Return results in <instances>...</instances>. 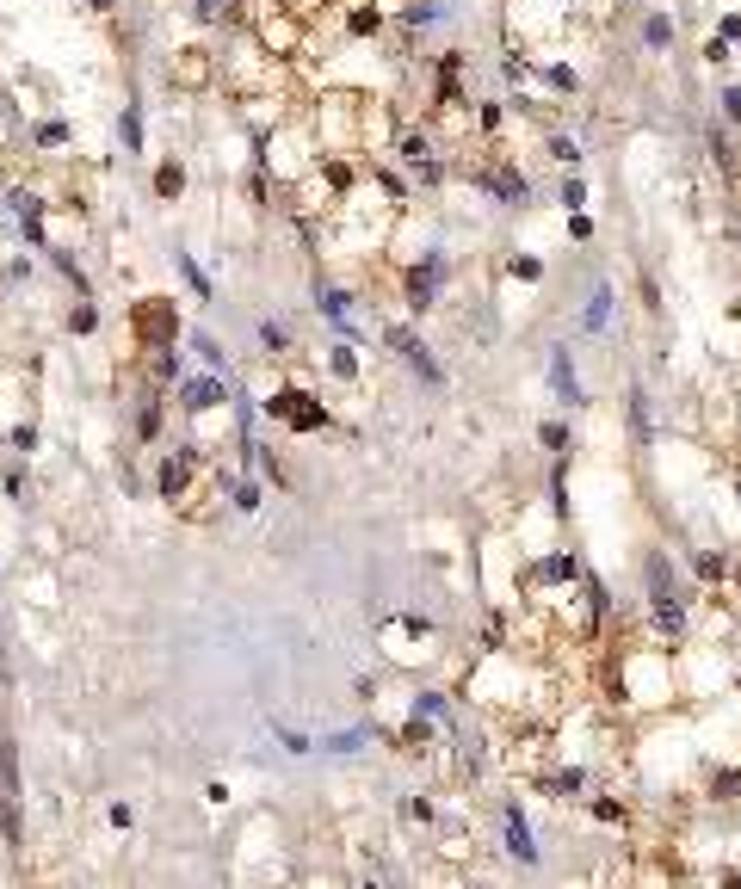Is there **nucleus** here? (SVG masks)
<instances>
[{"instance_id":"1","label":"nucleus","mask_w":741,"mask_h":889,"mask_svg":"<svg viewBox=\"0 0 741 889\" xmlns=\"http://www.w3.org/2000/svg\"><path fill=\"white\" fill-rule=\"evenodd\" d=\"M260 408H266L278 426H291V433H328V402H322V396H309L303 383H278Z\"/></svg>"},{"instance_id":"2","label":"nucleus","mask_w":741,"mask_h":889,"mask_svg":"<svg viewBox=\"0 0 741 889\" xmlns=\"http://www.w3.org/2000/svg\"><path fill=\"white\" fill-rule=\"evenodd\" d=\"M173 340H180L173 297H136V303H130V346L149 352V346H173Z\"/></svg>"},{"instance_id":"3","label":"nucleus","mask_w":741,"mask_h":889,"mask_svg":"<svg viewBox=\"0 0 741 889\" xmlns=\"http://www.w3.org/2000/svg\"><path fill=\"white\" fill-rule=\"evenodd\" d=\"M439 278H445V260H439V254H420V266L402 272V309H408V315L439 309Z\"/></svg>"},{"instance_id":"4","label":"nucleus","mask_w":741,"mask_h":889,"mask_svg":"<svg viewBox=\"0 0 741 889\" xmlns=\"http://www.w3.org/2000/svg\"><path fill=\"white\" fill-rule=\"evenodd\" d=\"M167 81H173V93H210L217 87V56L210 50H173V62H167Z\"/></svg>"},{"instance_id":"5","label":"nucleus","mask_w":741,"mask_h":889,"mask_svg":"<svg viewBox=\"0 0 741 889\" xmlns=\"http://www.w3.org/2000/svg\"><path fill=\"white\" fill-rule=\"evenodd\" d=\"M217 408H229V383H223L217 371L180 383V414H186V420H204V414H217Z\"/></svg>"},{"instance_id":"6","label":"nucleus","mask_w":741,"mask_h":889,"mask_svg":"<svg viewBox=\"0 0 741 889\" xmlns=\"http://www.w3.org/2000/svg\"><path fill=\"white\" fill-rule=\"evenodd\" d=\"M390 741H396V754H408V760H427V754H433V723L414 710V717H408L402 729H390Z\"/></svg>"},{"instance_id":"7","label":"nucleus","mask_w":741,"mask_h":889,"mask_svg":"<svg viewBox=\"0 0 741 889\" xmlns=\"http://www.w3.org/2000/svg\"><path fill=\"white\" fill-rule=\"evenodd\" d=\"M68 136H75V130H68L62 118H38V124L25 130V149L31 155H56V149H68Z\"/></svg>"},{"instance_id":"8","label":"nucleus","mask_w":741,"mask_h":889,"mask_svg":"<svg viewBox=\"0 0 741 889\" xmlns=\"http://www.w3.org/2000/svg\"><path fill=\"white\" fill-rule=\"evenodd\" d=\"M550 383H556V402H562V408H575V402H581V383H575L569 346H556V352H550Z\"/></svg>"},{"instance_id":"9","label":"nucleus","mask_w":741,"mask_h":889,"mask_svg":"<svg viewBox=\"0 0 741 889\" xmlns=\"http://www.w3.org/2000/svg\"><path fill=\"white\" fill-rule=\"evenodd\" d=\"M180 192H186V161H180V155H161V167H155V198H161V204H180Z\"/></svg>"},{"instance_id":"10","label":"nucleus","mask_w":741,"mask_h":889,"mask_svg":"<svg viewBox=\"0 0 741 889\" xmlns=\"http://www.w3.org/2000/svg\"><path fill=\"white\" fill-rule=\"evenodd\" d=\"M260 346H266V359H272V365H291V359H297V346H291V328H285V322H260Z\"/></svg>"},{"instance_id":"11","label":"nucleus","mask_w":741,"mask_h":889,"mask_svg":"<svg viewBox=\"0 0 741 889\" xmlns=\"http://www.w3.org/2000/svg\"><path fill=\"white\" fill-rule=\"evenodd\" d=\"M118 136H124V155H143L149 149V136H143V105H124V112H118Z\"/></svg>"},{"instance_id":"12","label":"nucleus","mask_w":741,"mask_h":889,"mask_svg":"<svg viewBox=\"0 0 741 889\" xmlns=\"http://www.w3.org/2000/svg\"><path fill=\"white\" fill-rule=\"evenodd\" d=\"M507 852H513L519 865H532V859H538V846H532V828L519 822V809H507Z\"/></svg>"},{"instance_id":"13","label":"nucleus","mask_w":741,"mask_h":889,"mask_svg":"<svg viewBox=\"0 0 741 889\" xmlns=\"http://www.w3.org/2000/svg\"><path fill=\"white\" fill-rule=\"evenodd\" d=\"M692 568H698V581H704V587H717V593H723V581H729V556H723V550H698Z\"/></svg>"},{"instance_id":"14","label":"nucleus","mask_w":741,"mask_h":889,"mask_svg":"<svg viewBox=\"0 0 741 889\" xmlns=\"http://www.w3.org/2000/svg\"><path fill=\"white\" fill-rule=\"evenodd\" d=\"M587 815H593V822H606V828H624L630 822V803L624 797H587Z\"/></svg>"},{"instance_id":"15","label":"nucleus","mask_w":741,"mask_h":889,"mask_svg":"<svg viewBox=\"0 0 741 889\" xmlns=\"http://www.w3.org/2000/svg\"><path fill=\"white\" fill-rule=\"evenodd\" d=\"M581 322H587L593 334L612 322V284H593V297H587V315H581Z\"/></svg>"},{"instance_id":"16","label":"nucleus","mask_w":741,"mask_h":889,"mask_svg":"<svg viewBox=\"0 0 741 889\" xmlns=\"http://www.w3.org/2000/svg\"><path fill=\"white\" fill-rule=\"evenodd\" d=\"M643 44H649V50H674V19H667V13H649V19H643Z\"/></svg>"},{"instance_id":"17","label":"nucleus","mask_w":741,"mask_h":889,"mask_svg":"<svg viewBox=\"0 0 741 889\" xmlns=\"http://www.w3.org/2000/svg\"><path fill=\"white\" fill-rule=\"evenodd\" d=\"M402 822L433 828V822H439V803H433V797H420V791H414V797H402Z\"/></svg>"},{"instance_id":"18","label":"nucleus","mask_w":741,"mask_h":889,"mask_svg":"<svg viewBox=\"0 0 741 889\" xmlns=\"http://www.w3.org/2000/svg\"><path fill=\"white\" fill-rule=\"evenodd\" d=\"M173 266H180V278L192 284V297H198V303H210V278L198 272V260H192V254H173Z\"/></svg>"},{"instance_id":"19","label":"nucleus","mask_w":741,"mask_h":889,"mask_svg":"<svg viewBox=\"0 0 741 889\" xmlns=\"http://www.w3.org/2000/svg\"><path fill=\"white\" fill-rule=\"evenodd\" d=\"M260 501H266L260 482H235V488H229V507H235V513H260Z\"/></svg>"},{"instance_id":"20","label":"nucleus","mask_w":741,"mask_h":889,"mask_svg":"<svg viewBox=\"0 0 741 889\" xmlns=\"http://www.w3.org/2000/svg\"><path fill=\"white\" fill-rule=\"evenodd\" d=\"M550 161L575 173V167H581V142H575V136H550Z\"/></svg>"},{"instance_id":"21","label":"nucleus","mask_w":741,"mask_h":889,"mask_svg":"<svg viewBox=\"0 0 741 889\" xmlns=\"http://www.w3.org/2000/svg\"><path fill=\"white\" fill-rule=\"evenodd\" d=\"M93 328H99V309H93V297H81L68 309V334H93Z\"/></svg>"},{"instance_id":"22","label":"nucleus","mask_w":741,"mask_h":889,"mask_svg":"<svg viewBox=\"0 0 741 889\" xmlns=\"http://www.w3.org/2000/svg\"><path fill=\"white\" fill-rule=\"evenodd\" d=\"M7 445H13V457H31V451H38V420H19Z\"/></svg>"},{"instance_id":"23","label":"nucleus","mask_w":741,"mask_h":889,"mask_svg":"<svg viewBox=\"0 0 741 889\" xmlns=\"http://www.w3.org/2000/svg\"><path fill=\"white\" fill-rule=\"evenodd\" d=\"M328 365H334V377L352 383V377H359V352H352V346H334V352H328Z\"/></svg>"},{"instance_id":"24","label":"nucleus","mask_w":741,"mask_h":889,"mask_svg":"<svg viewBox=\"0 0 741 889\" xmlns=\"http://www.w3.org/2000/svg\"><path fill=\"white\" fill-rule=\"evenodd\" d=\"M544 81H550V87H556V93H575V87H581V81H575V68H569V62H550V68H544Z\"/></svg>"},{"instance_id":"25","label":"nucleus","mask_w":741,"mask_h":889,"mask_svg":"<svg viewBox=\"0 0 741 889\" xmlns=\"http://www.w3.org/2000/svg\"><path fill=\"white\" fill-rule=\"evenodd\" d=\"M192 352H198V359H204L210 371H223V346L210 340V334H192Z\"/></svg>"},{"instance_id":"26","label":"nucleus","mask_w":741,"mask_h":889,"mask_svg":"<svg viewBox=\"0 0 741 889\" xmlns=\"http://www.w3.org/2000/svg\"><path fill=\"white\" fill-rule=\"evenodd\" d=\"M0 488H7V501H19V494H25V470H19V457H7V470H0Z\"/></svg>"},{"instance_id":"27","label":"nucleus","mask_w":741,"mask_h":889,"mask_svg":"<svg viewBox=\"0 0 741 889\" xmlns=\"http://www.w3.org/2000/svg\"><path fill=\"white\" fill-rule=\"evenodd\" d=\"M538 439H544L550 451H569V426H562V420H544V426H538Z\"/></svg>"},{"instance_id":"28","label":"nucleus","mask_w":741,"mask_h":889,"mask_svg":"<svg viewBox=\"0 0 741 889\" xmlns=\"http://www.w3.org/2000/svg\"><path fill=\"white\" fill-rule=\"evenodd\" d=\"M278 741H285V754H309L315 741L303 735V729H291V723H278Z\"/></svg>"},{"instance_id":"29","label":"nucleus","mask_w":741,"mask_h":889,"mask_svg":"<svg viewBox=\"0 0 741 889\" xmlns=\"http://www.w3.org/2000/svg\"><path fill=\"white\" fill-rule=\"evenodd\" d=\"M562 204H569V210L587 204V180H581V173H569V180H562Z\"/></svg>"},{"instance_id":"30","label":"nucleus","mask_w":741,"mask_h":889,"mask_svg":"<svg viewBox=\"0 0 741 889\" xmlns=\"http://www.w3.org/2000/svg\"><path fill=\"white\" fill-rule=\"evenodd\" d=\"M507 272H513V278H544V260H532V254H513V260H507Z\"/></svg>"},{"instance_id":"31","label":"nucleus","mask_w":741,"mask_h":889,"mask_svg":"<svg viewBox=\"0 0 741 889\" xmlns=\"http://www.w3.org/2000/svg\"><path fill=\"white\" fill-rule=\"evenodd\" d=\"M704 62L723 68V62H729V38H711V44H704Z\"/></svg>"},{"instance_id":"32","label":"nucleus","mask_w":741,"mask_h":889,"mask_svg":"<svg viewBox=\"0 0 741 889\" xmlns=\"http://www.w3.org/2000/svg\"><path fill=\"white\" fill-rule=\"evenodd\" d=\"M643 309H649V315H661V284H655L649 272H643Z\"/></svg>"},{"instance_id":"33","label":"nucleus","mask_w":741,"mask_h":889,"mask_svg":"<svg viewBox=\"0 0 741 889\" xmlns=\"http://www.w3.org/2000/svg\"><path fill=\"white\" fill-rule=\"evenodd\" d=\"M723 118L741 130V87H729V93H723Z\"/></svg>"},{"instance_id":"34","label":"nucleus","mask_w":741,"mask_h":889,"mask_svg":"<svg viewBox=\"0 0 741 889\" xmlns=\"http://www.w3.org/2000/svg\"><path fill=\"white\" fill-rule=\"evenodd\" d=\"M105 822H112V828H130L136 809H130V803H112V809H105Z\"/></svg>"},{"instance_id":"35","label":"nucleus","mask_w":741,"mask_h":889,"mask_svg":"<svg viewBox=\"0 0 741 889\" xmlns=\"http://www.w3.org/2000/svg\"><path fill=\"white\" fill-rule=\"evenodd\" d=\"M717 38H729V44L741 38V13H723V25H717Z\"/></svg>"},{"instance_id":"36","label":"nucleus","mask_w":741,"mask_h":889,"mask_svg":"<svg viewBox=\"0 0 741 889\" xmlns=\"http://www.w3.org/2000/svg\"><path fill=\"white\" fill-rule=\"evenodd\" d=\"M81 7H87L93 19H112V13H118V0H81Z\"/></svg>"}]
</instances>
